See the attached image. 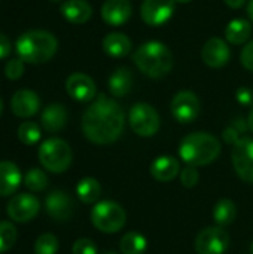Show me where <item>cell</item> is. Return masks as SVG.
<instances>
[{
    "instance_id": "cell-22",
    "label": "cell",
    "mask_w": 253,
    "mask_h": 254,
    "mask_svg": "<svg viewBox=\"0 0 253 254\" xmlns=\"http://www.w3.org/2000/svg\"><path fill=\"white\" fill-rule=\"evenodd\" d=\"M133 80H134V76L128 67L125 65L118 67L107 80L109 92L113 97H125L133 88Z\"/></svg>"
},
{
    "instance_id": "cell-39",
    "label": "cell",
    "mask_w": 253,
    "mask_h": 254,
    "mask_svg": "<svg viewBox=\"0 0 253 254\" xmlns=\"http://www.w3.org/2000/svg\"><path fill=\"white\" fill-rule=\"evenodd\" d=\"M224 1H225L227 6H230L233 9H239V7H242L246 3V0H224Z\"/></svg>"
},
{
    "instance_id": "cell-18",
    "label": "cell",
    "mask_w": 253,
    "mask_h": 254,
    "mask_svg": "<svg viewBox=\"0 0 253 254\" xmlns=\"http://www.w3.org/2000/svg\"><path fill=\"white\" fill-rule=\"evenodd\" d=\"M180 164L174 156L163 155L154 159L151 164V174L152 177L160 183H169L173 182L180 174Z\"/></svg>"
},
{
    "instance_id": "cell-11",
    "label": "cell",
    "mask_w": 253,
    "mask_h": 254,
    "mask_svg": "<svg viewBox=\"0 0 253 254\" xmlns=\"http://www.w3.org/2000/svg\"><path fill=\"white\" fill-rule=\"evenodd\" d=\"M39 210H40L39 199L30 193L15 195L6 207L7 216L13 222H18V223H25V222L33 220L37 216Z\"/></svg>"
},
{
    "instance_id": "cell-25",
    "label": "cell",
    "mask_w": 253,
    "mask_h": 254,
    "mask_svg": "<svg viewBox=\"0 0 253 254\" xmlns=\"http://www.w3.org/2000/svg\"><path fill=\"white\" fill-rule=\"evenodd\" d=\"M76 195L84 204H95L101 195V186L98 180L92 177H84L76 185Z\"/></svg>"
},
{
    "instance_id": "cell-9",
    "label": "cell",
    "mask_w": 253,
    "mask_h": 254,
    "mask_svg": "<svg viewBox=\"0 0 253 254\" xmlns=\"http://www.w3.org/2000/svg\"><path fill=\"white\" fill-rule=\"evenodd\" d=\"M233 167L245 183L253 185V138L243 137L233 146Z\"/></svg>"
},
{
    "instance_id": "cell-3",
    "label": "cell",
    "mask_w": 253,
    "mask_h": 254,
    "mask_svg": "<svg viewBox=\"0 0 253 254\" xmlns=\"http://www.w3.org/2000/svg\"><path fill=\"white\" fill-rule=\"evenodd\" d=\"M136 67L152 79L167 76L173 68V54L163 42L151 40L142 43L133 55Z\"/></svg>"
},
{
    "instance_id": "cell-37",
    "label": "cell",
    "mask_w": 253,
    "mask_h": 254,
    "mask_svg": "<svg viewBox=\"0 0 253 254\" xmlns=\"http://www.w3.org/2000/svg\"><path fill=\"white\" fill-rule=\"evenodd\" d=\"M222 137H224V141L225 143H228V144H236L239 140H240V132L231 125V127H228V128H225L224 129V132H222Z\"/></svg>"
},
{
    "instance_id": "cell-8",
    "label": "cell",
    "mask_w": 253,
    "mask_h": 254,
    "mask_svg": "<svg viewBox=\"0 0 253 254\" xmlns=\"http://www.w3.org/2000/svg\"><path fill=\"white\" fill-rule=\"evenodd\" d=\"M230 249V235L222 226L204 228L195 238V250L198 254H225Z\"/></svg>"
},
{
    "instance_id": "cell-16",
    "label": "cell",
    "mask_w": 253,
    "mask_h": 254,
    "mask_svg": "<svg viewBox=\"0 0 253 254\" xmlns=\"http://www.w3.org/2000/svg\"><path fill=\"white\" fill-rule=\"evenodd\" d=\"M133 15L130 0H106L101 6V18L106 24L119 27L128 22Z\"/></svg>"
},
{
    "instance_id": "cell-45",
    "label": "cell",
    "mask_w": 253,
    "mask_h": 254,
    "mask_svg": "<svg viewBox=\"0 0 253 254\" xmlns=\"http://www.w3.org/2000/svg\"><path fill=\"white\" fill-rule=\"evenodd\" d=\"M251 254H253V243H252V246H251Z\"/></svg>"
},
{
    "instance_id": "cell-31",
    "label": "cell",
    "mask_w": 253,
    "mask_h": 254,
    "mask_svg": "<svg viewBox=\"0 0 253 254\" xmlns=\"http://www.w3.org/2000/svg\"><path fill=\"white\" fill-rule=\"evenodd\" d=\"M58 240L52 234H42L34 243V254H57Z\"/></svg>"
},
{
    "instance_id": "cell-23",
    "label": "cell",
    "mask_w": 253,
    "mask_h": 254,
    "mask_svg": "<svg viewBox=\"0 0 253 254\" xmlns=\"http://www.w3.org/2000/svg\"><path fill=\"white\" fill-rule=\"evenodd\" d=\"M131 40L124 33H109L103 39V49L112 58H122L131 52Z\"/></svg>"
},
{
    "instance_id": "cell-24",
    "label": "cell",
    "mask_w": 253,
    "mask_h": 254,
    "mask_svg": "<svg viewBox=\"0 0 253 254\" xmlns=\"http://www.w3.org/2000/svg\"><path fill=\"white\" fill-rule=\"evenodd\" d=\"M252 34V25L245 18L233 19L225 28V39L231 45H243Z\"/></svg>"
},
{
    "instance_id": "cell-42",
    "label": "cell",
    "mask_w": 253,
    "mask_h": 254,
    "mask_svg": "<svg viewBox=\"0 0 253 254\" xmlns=\"http://www.w3.org/2000/svg\"><path fill=\"white\" fill-rule=\"evenodd\" d=\"M174 1H176V3H182V4H183V3H189V1H192V0H174Z\"/></svg>"
},
{
    "instance_id": "cell-30",
    "label": "cell",
    "mask_w": 253,
    "mask_h": 254,
    "mask_svg": "<svg viewBox=\"0 0 253 254\" xmlns=\"http://www.w3.org/2000/svg\"><path fill=\"white\" fill-rule=\"evenodd\" d=\"M16 228L10 222H0V254L9 252L16 243Z\"/></svg>"
},
{
    "instance_id": "cell-38",
    "label": "cell",
    "mask_w": 253,
    "mask_h": 254,
    "mask_svg": "<svg viewBox=\"0 0 253 254\" xmlns=\"http://www.w3.org/2000/svg\"><path fill=\"white\" fill-rule=\"evenodd\" d=\"M9 54H10V42L3 33H0V60L6 58Z\"/></svg>"
},
{
    "instance_id": "cell-29",
    "label": "cell",
    "mask_w": 253,
    "mask_h": 254,
    "mask_svg": "<svg viewBox=\"0 0 253 254\" xmlns=\"http://www.w3.org/2000/svg\"><path fill=\"white\" fill-rule=\"evenodd\" d=\"M24 185L31 192H42L48 186V177L40 168H31L24 177Z\"/></svg>"
},
{
    "instance_id": "cell-36",
    "label": "cell",
    "mask_w": 253,
    "mask_h": 254,
    "mask_svg": "<svg viewBox=\"0 0 253 254\" xmlns=\"http://www.w3.org/2000/svg\"><path fill=\"white\" fill-rule=\"evenodd\" d=\"M236 98L240 104L243 106H251L253 104V91L251 88H246V86H242L237 89L236 92Z\"/></svg>"
},
{
    "instance_id": "cell-12",
    "label": "cell",
    "mask_w": 253,
    "mask_h": 254,
    "mask_svg": "<svg viewBox=\"0 0 253 254\" xmlns=\"http://www.w3.org/2000/svg\"><path fill=\"white\" fill-rule=\"evenodd\" d=\"M174 7V0H143L140 6V16L148 25L160 27L173 16Z\"/></svg>"
},
{
    "instance_id": "cell-35",
    "label": "cell",
    "mask_w": 253,
    "mask_h": 254,
    "mask_svg": "<svg viewBox=\"0 0 253 254\" xmlns=\"http://www.w3.org/2000/svg\"><path fill=\"white\" fill-rule=\"evenodd\" d=\"M240 60H242V64L246 70L253 71V39L246 43V46H243Z\"/></svg>"
},
{
    "instance_id": "cell-10",
    "label": "cell",
    "mask_w": 253,
    "mask_h": 254,
    "mask_svg": "<svg viewBox=\"0 0 253 254\" xmlns=\"http://www.w3.org/2000/svg\"><path fill=\"white\" fill-rule=\"evenodd\" d=\"M200 100L192 91H179L170 104L173 118L180 124H191L200 115Z\"/></svg>"
},
{
    "instance_id": "cell-41",
    "label": "cell",
    "mask_w": 253,
    "mask_h": 254,
    "mask_svg": "<svg viewBox=\"0 0 253 254\" xmlns=\"http://www.w3.org/2000/svg\"><path fill=\"white\" fill-rule=\"evenodd\" d=\"M248 127L253 132V106L252 109H251V112H249V116H248Z\"/></svg>"
},
{
    "instance_id": "cell-28",
    "label": "cell",
    "mask_w": 253,
    "mask_h": 254,
    "mask_svg": "<svg viewBox=\"0 0 253 254\" xmlns=\"http://www.w3.org/2000/svg\"><path fill=\"white\" fill-rule=\"evenodd\" d=\"M40 135H42V131H40V127L36 122L27 121V122H22L18 127V138L25 146L36 144L40 140Z\"/></svg>"
},
{
    "instance_id": "cell-34",
    "label": "cell",
    "mask_w": 253,
    "mask_h": 254,
    "mask_svg": "<svg viewBox=\"0 0 253 254\" xmlns=\"http://www.w3.org/2000/svg\"><path fill=\"white\" fill-rule=\"evenodd\" d=\"M72 252H73V254H98V249L92 240L79 238L78 241H75Z\"/></svg>"
},
{
    "instance_id": "cell-7",
    "label": "cell",
    "mask_w": 253,
    "mask_h": 254,
    "mask_svg": "<svg viewBox=\"0 0 253 254\" xmlns=\"http://www.w3.org/2000/svg\"><path fill=\"white\" fill-rule=\"evenodd\" d=\"M128 124L139 137H154L161 125L158 112L148 103H136L128 112Z\"/></svg>"
},
{
    "instance_id": "cell-46",
    "label": "cell",
    "mask_w": 253,
    "mask_h": 254,
    "mask_svg": "<svg viewBox=\"0 0 253 254\" xmlns=\"http://www.w3.org/2000/svg\"><path fill=\"white\" fill-rule=\"evenodd\" d=\"M54 1H60V0H54Z\"/></svg>"
},
{
    "instance_id": "cell-6",
    "label": "cell",
    "mask_w": 253,
    "mask_h": 254,
    "mask_svg": "<svg viewBox=\"0 0 253 254\" xmlns=\"http://www.w3.org/2000/svg\"><path fill=\"white\" fill-rule=\"evenodd\" d=\"M91 222L94 228L103 234H116L125 226L127 214L118 202L106 199L92 207Z\"/></svg>"
},
{
    "instance_id": "cell-21",
    "label": "cell",
    "mask_w": 253,
    "mask_h": 254,
    "mask_svg": "<svg viewBox=\"0 0 253 254\" xmlns=\"http://www.w3.org/2000/svg\"><path fill=\"white\" fill-rule=\"evenodd\" d=\"M61 13L72 24H85L92 15V7L86 0H66L61 4Z\"/></svg>"
},
{
    "instance_id": "cell-17",
    "label": "cell",
    "mask_w": 253,
    "mask_h": 254,
    "mask_svg": "<svg viewBox=\"0 0 253 254\" xmlns=\"http://www.w3.org/2000/svg\"><path fill=\"white\" fill-rule=\"evenodd\" d=\"M10 109L18 118H31L40 109V100L34 91L19 89L10 100Z\"/></svg>"
},
{
    "instance_id": "cell-4",
    "label": "cell",
    "mask_w": 253,
    "mask_h": 254,
    "mask_svg": "<svg viewBox=\"0 0 253 254\" xmlns=\"http://www.w3.org/2000/svg\"><path fill=\"white\" fill-rule=\"evenodd\" d=\"M16 54L24 63L40 64L49 61L58 48V42L54 34L45 30H30L22 33L16 43Z\"/></svg>"
},
{
    "instance_id": "cell-33",
    "label": "cell",
    "mask_w": 253,
    "mask_h": 254,
    "mask_svg": "<svg viewBox=\"0 0 253 254\" xmlns=\"http://www.w3.org/2000/svg\"><path fill=\"white\" fill-rule=\"evenodd\" d=\"M4 74L10 80H16L24 74V61L21 58H12L4 65Z\"/></svg>"
},
{
    "instance_id": "cell-15",
    "label": "cell",
    "mask_w": 253,
    "mask_h": 254,
    "mask_svg": "<svg viewBox=\"0 0 253 254\" xmlns=\"http://www.w3.org/2000/svg\"><path fill=\"white\" fill-rule=\"evenodd\" d=\"M45 208L55 222H67L73 214V201L66 192L54 190L46 196Z\"/></svg>"
},
{
    "instance_id": "cell-1",
    "label": "cell",
    "mask_w": 253,
    "mask_h": 254,
    "mask_svg": "<svg viewBox=\"0 0 253 254\" xmlns=\"http://www.w3.org/2000/svg\"><path fill=\"white\" fill-rule=\"evenodd\" d=\"M125 125V115L122 107L104 94L88 106L82 116L84 135L94 144H112L115 143Z\"/></svg>"
},
{
    "instance_id": "cell-5",
    "label": "cell",
    "mask_w": 253,
    "mask_h": 254,
    "mask_svg": "<svg viewBox=\"0 0 253 254\" xmlns=\"http://www.w3.org/2000/svg\"><path fill=\"white\" fill-rule=\"evenodd\" d=\"M39 162L42 167L54 174H61L69 170L73 161L70 146L61 138H48L39 147Z\"/></svg>"
},
{
    "instance_id": "cell-13",
    "label": "cell",
    "mask_w": 253,
    "mask_h": 254,
    "mask_svg": "<svg viewBox=\"0 0 253 254\" xmlns=\"http://www.w3.org/2000/svg\"><path fill=\"white\" fill-rule=\"evenodd\" d=\"M201 58H203L204 64H207L209 67L221 68L230 63L231 51H230L228 43L224 39L212 37L204 43V46L201 49Z\"/></svg>"
},
{
    "instance_id": "cell-27",
    "label": "cell",
    "mask_w": 253,
    "mask_h": 254,
    "mask_svg": "<svg viewBox=\"0 0 253 254\" xmlns=\"http://www.w3.org/2000/svg\"><path fill=\"white\" fill-rule=\"evenodd\" d=\"M119 249L122 254H145L148 249V240L140 232L131 231L121 238Z\"/></svg>"
},
{
    "instance_id": "cell-40",
    "label": "cell",
    "mask_w": 253,
    "mask_h": 254,
    "mask_svg": "<svg viewBox=\"0 0 253 254\" xmlns=\"http://www.w3.org/2000/svg\"><path fill=\"white\" fill-rule=\"evenodd\" d=\"M246 12H248V16L251 18V21H252V22H253V0H249Z\"/></svg>"
},
{
    "instance_id": "cell-20",
    "label": "cell",
    "mask_w": 253,
    "mask_h": 254,
    "mask_svg": "<svg viewBox=\"0 0 253 254\" xmlns=\"http://www.w3.org/2000/svg\"><path fill=\"white\" fill-rule=\"evenodd\" d=\"M40 122L45 131L48 132H58L66 127L67 122V110L63 104L54 103L43 109Z\"/></svg>"
},
{
    "instance_id": "cell-43",
    "label": "cell",
    "mask_w": 253,
    "mask_h": 254,
    "mask_svg": "<svg viewBox=\"0 0 253 254\" xmlns=\"http://www.w3.org/2000/svg\"><path fill=\"white\" fill-rule=\"evenodd\" d=\"M1 112H3V101H1V98H0V115H1Z\"/></svg>"
},
{
    "instance_id": "cell-32",
    "label": "cell",
    "mask_w": 253,
    "mask_h": 254,
    "mask_svg": "<svg viewBox=\"0 0 253 254\" xmlns=\"http://www.w3.org/2000/svg\"><path fill=\"white\" fill-rule=\"evenodd\" d=\"M200 182V173L197 170V167L192 165H186L182 171H180V183L183 188L186 189H192L198 185Z\"/></svg>"
},
{
    "instance_id": "cell-14",
    "label": "cell",
    "mask_w": 253,
    "mask_h": 254,
    "mask_svg": "<svg viewBox=\"0 0 253 254\" xmlns=\"http://www.w3.org/2000/svg\"><path fill=\"white\" fill-rule=\"evenodd\" d=\"M66 91L67 94L81 103H86L95 98L97 88L94 80L84 73H73L66 80Z\"/></svg>"
},
{
    "instance_id": "cell-19",
    "label": "cell",
    "mask_w": 253,
    "mask_h": 254,
    "mask_svg": "<svg viewBox=\"0 0 253 254\" xmlns=\"http://www.w3.org/2000/svg\"><path fill=\"white\" fill-rule=\"evenodd\" d=\"M21 185V171L10 161L0 162V196L13 195Z\"/></svg>"
},
{
    "instance_id": "cell-44",
    "label": "cell",
    "mask_w": 253,
    "mask_h": 254,
    "mask_svg": "<svg viewBox=\"0 0 253 254\" xmlns=\"http://www.w3.org/2000/svg\"><path fill=\"white\" fill-rule=\"evenodd\" d=\"M103 254H118V253H115V252H106V253H103Z\"/></svg>"
},
{
    "instance_id": "cell-2",
    "label": "cell",
    "mask_w": 253,
    "mask_h": 254,
    "mask_svg": "<svg viewBox=\"0 0 253 254\" xmlns=\"http://www.w3.org/2000/svg\"><path fill=\"white\" fill-rule=\"evenodd\" d=\"M221 149V143L213 134L198 131L182 138L179 144V156L188 165L204 167L218 159Z\"/></svg>"
},
{
    "instance_id": "cell-26",
    "label": "cell",
    "mask_w": 253,
    "mask_h": 254,
    "mask_svg": "<svg viewBox=\"0 0 253 254\" xmlns=\"http://www.w3.org/2000/svg\"><path fill=\"white\" fill-rule=\"evenodd\" d=\"M213 220L218 226H228L237 217V205L231 199H221L213 207Z\"/></svg>"
}]
</instances>
